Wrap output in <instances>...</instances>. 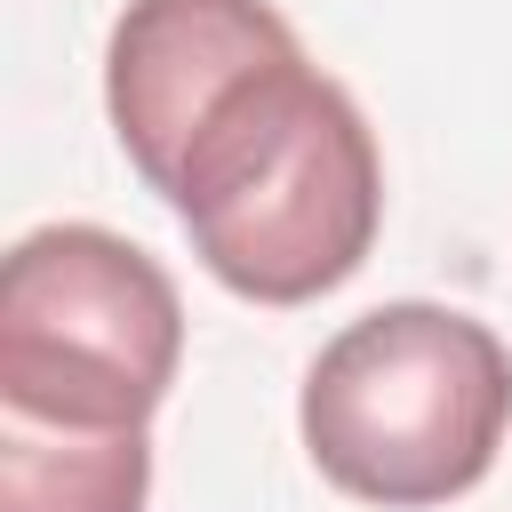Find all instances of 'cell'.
<instances>
[{
	"label": "cell",
	"instance_id": "cell-5",
	"mask_svg": "<svg viewBox=\"0 0 512 512\" xmlns=\"http://www.w3.org/2000/svg\"><path fill=\"white\" fill-rule=\"evenodd\" d=\"M144 424H40L0 408V512H144Z\"/></svg>",
	"mask_w": 512,
	"mask_h": 512
},
{
	"label": "cell",
	"instance_id": "cell-1",
	"mask_svg": "<svg viewBox=\"0 0 512 512\" xmlns=\"http://www.w3.org/2000/svg\"><path fill=\"white\" fill-rule=\"evenodd\" d=\"M160 200L232 296L312 304L376 248L384 160L360 104L296 48L208 112Z\"/></svg>",
	"mask_w": 512,
	"mask_h": 512
},
{
	"label": "cell",
	"instance_id": "cell-2",
	"mask_svg": "<svg viewBox=\"0 0 512 512\" xmlns=\"http://www.w3.org/2000/svg\"><path fill=\"white\" fill-rule=\"evenodd\" d=\"M296 424L328 488L424 512L488 480L512 424V352L456 304H376L320 344Z\"/></svg>",
	"mask_w": 512,
	"mask_h": 512
},
{
	"label": "cell",
	"instance_id": "cell-4",
	"mask_svg": "<svg viewBox=\"0 0 512 512\" xmlns=\"http://www.w3.org/2000/svg\"><path fill=\"white\" fill-rule=\"evenodd\" d=\"M280 56H296V32L272 0H128L104 56V104L136 176L168 192L208 112Z\"/></svg>",
	"mask_w": 512,
	"mask_h": 512
},
{
	"label": "cell",
	"instance_id": "cell-3",
	"mask_svg": "<svg viewBox=\"0 0 512 512\" xmlns=\"http://www.w3.org/2000/svg\"><path fill=\"white\" fill-rule=\"evenodd\" d=\"M184 360L176 280L104 224H40L0 264V408L152 424Z\"/></svg>",
	"mask_w": 512,
	"mask_h": 512
}]
</instances>
